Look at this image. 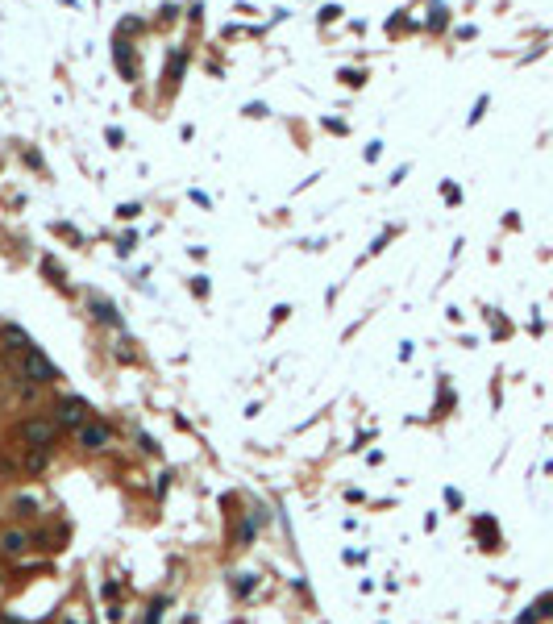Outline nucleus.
I'll return each instance as SVG.
<instances>
[{
  "label": "nucleus",
  "mask_w": 553,
  "mask_h": 624,
  "mask_svg": "<svg viewBox=\"0 0 553 624\" xmlns=\"http://www.w3.org/2000/svg\"><path fill=\"white\" fill-rule=\"evenodd\" d=\"M21 437L34 446V450H46L50 441H54V425H50V421H29V425L21 429Z\"/></svg>",
  "instance_id": "obj_1"
},
{
  "label": "nucleus",
  "mask_w": 553,
  "mask_h": 624,
  "mask_svg": "<svg viewBox=\"0 0 553 624\" xmlns=\"http://www.w3.org/2000/svg\"><path fill=\"white\" fill-rule=\"evenodd\" d=\"M25 371H29L38 383H54V379H59V375H54V366H50L38 350H25Z\"/></svg>",
  "instance_id": "obj_2"
},
{
  "label": "nucleus",
  "mask_w": 553,
  "mask_h": 624,
  "mask_svg": "<svg viewBox=\"0 0 553 624\" xmlns=\"http://www.w3.org/2000/svg\"><path fill=\"white\" fill-rule=\"evenodd\" d=\"M79 441H83L88 450H104V446H108V429H104V425H83V429H79Z\"/></svg>",
  "instance_id": "obj_3"
},
{
  "label": "nucleus",
  "mask_w": 553,
  "mask_h": 624,
  "mask_svg": "<svg viewBox=\"0 0 553 624\" xmlns=\"http://www.w3.org/2000/svg\"><path fill=\"white\" fill-rule=\"evenodd\" d=\"M83 416V400H63L59 404V425H79Z\"/></svg>",
  "instance_id": "obj_4"
},
{
  "label": "nucleus",
  "mask_w": 553,
  "mask_h": 624,
  "mask_svg": "<svg viewBox=\"0 0 553 624\" xmlns=\"http://www.w3.org/2000/svg\"><path fill=\"white\" fill-rule=\"evenodd\" d=\"M0 545H4L9 553H25V545H29V537H25L21 528H9V533L0 537Z\"/></svg>",
  "instance_id": "obj_5"
},
{
  "label": "nucleus",
  "mask_w": 553,
  "mask_h": 624,
  "mask_svg": "<svg viewBox=\"0 0 553 624\" xmlns=\"http://www.w3.org/2000/svg\"><path fill=\"white\" fill-rule=\"evenodd\" d=\"M4 337H9V341H13L17 350H34V341H29V337H25L21 329H4Z\"/></svg>",
  "instance_id": "obj_6"
},
{
  "label": "nucleus",
  "mask_w": 553,
  "mask_h": 624,
  "mask_svg": "<svg viewBox=\"0 0 553 624\" xmlns=\"http://www.w3.org/2000/svg\"><path fill=\"white\" fill-rule=\"evenodd\" d=\"M63 620H67V624H88V616H83V612H79V608H71V612H67V616H63Z\"/></svg>",
  "instance_id": "obj_7"
}]
</instances>
